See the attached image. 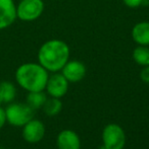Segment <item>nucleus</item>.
I'll return each instance as SVG.
<instances>
[{"label":"nucleus","instance_id":"f257e3e1","mask_svg":"<svg viewBox=\"0 0 149 149\" xmlns=\"http://www.w3.org/2000/svg\"><path fill=\"white\" fill-rule=\"evenodd\" d=\"M70 47L61 40H49L38 51V63L48 72H59L70 60Z\"/></svg>","mask_w":149,"mask_h":149},{"label":"nucleus","instance_id":"f03ea898","mask_svg":"<svg viewBox=\"0 0 149 149\" xmlns=\"http://www.w3.org/2000/svg\"><path fill=\"white\" fill-rule=\"evenodd\" d=\"M16 81L23 89L31 91L45 90L49 72L39 63L28 62L20 65L16 70Z\"/></svg>","mask_w":149,"mask_h":149},{"label":"nucleus","instance_id":"7ed1b4c3","mask_svg":"<svg viewBox=\"0 0 149 149\" xmlns=\"http://www.w3.org/2000/svg\"><path fill=\"white\" fill-rule=\"evenodd\" d=\"M6 122L13 127H23L34 118L35 111L23 102H10L5 108Z\"/></svg>","mask_w":149,"mask_h":149},{"label":"nucleus","instance_id":"20e7f679","mask_svg":"<svg viewBox=\"0 0 149 149\" xmlns=\"http://www.w3.org/2000/svg\"><path fill=\"white\" fill-rule=\"evenodd\" d=\"M102 145L106 149H124L126 145V133L119 125L108 124L102 130Z\"/></svg>","mask_w":149,"mask_h":149},{"label":"nucleus","instance_id":"39448f33","mask_svg":"<svg viewBox=\"0 0 149 149\" xmlns=\"http://www.w3.org/2000/svg\"><path fill=\"white\" fill-rule=\"evenodd\" d=\"M43 0H20L16 5V18L22 22H34L44 11Z\"/></svg>","mask_w":149,"mask_h":149},{"label":"nucleus","instance_id":"423d86ee","mask_svg":"<svg viewBox=\"0 0 149 149\" xmlns=\"http://www.w3.org/2000/svg\"><path fill=\"white\" fill-rule=\"evenodd\" d=\"M68 82L66 77L61 74V72H54L48 77L47 83H46V93L50 97L61 98L66 94L68 90Z\"/></svg>","mask_w":149,"mask_h":149},{"label":"nucleus","instance_id":"0eeeda50","mask_svg":"<svg viewBox=\"0 0 149 149\" xmlns=\"http://www.w3.org/2000/svg\"><path fill=\"white\" fill-rule=\"evenodd\" d=\"M22 128L23 138H24L25 141L30 144L39 143L45 136V125L40 120L33 118Z\"/></svg>","mask_w":149,"mask_h":149},{"label":"nucleus","instance_id":"6e6552de","mask_svg":"<svg viewBox=\"0 0 149 149\" xmlns=\"http://www.w3.org/2000/svg\"><path fill=\"white\" fill-rule=\"evenodd\" d=\"M61 74L66 77V79L71 83H76L83 80L85 77L87 69L83 62L78 60H68L66 64L60 70Z\"/></svg>","mask_w":149,"mask_h":149},{"label":"nucleus","instance_id":"1a4fd4ad","mask_svg":"<svg viewBox=\"0 0 149 149\" xmlns=\"http://www.w3.org/2000/svg\"><path fill=\"white\" fill-rule=\"evenodd\" d=\"M16 19V5L13 0H0V31L8 29Z\"/></svg>","mask_w":149,"mask_h":149},{"label":"nucleus","instance_id":"9d476101","mask_svg":"<svg viewBox=\"0 0 149 149\" xmlns=\"http://www.w3.org/2000/svg\"><path fill=\"white\" fill-rule=\"evenodd\" d=\"M57 149H81V139L77 132L73 130H62L56 137Z\"/></svg>","mask_w":149,"mask_h":149},{"label":"nucleus","instance_id":"9b49d317","mask_svg":"<svg viewBox=\"0 0 149 149\" xmlns=\"http://www.w3.org/2000/svg\"><path fill=\"white\" fill-rule=\"evenodd\" d=\"M132 39L139 46H149V22H140L132 29Z\"/></svg>","mask_w":149,"mask_h":149},{"label":"nucleus","instance_id":"f8f14e48","mask_svg":"<svg viewBox=\"0 0 149 149\" xmlns=\"http://www.w3.org/2000/svg\"><path fill=\"white\" fill-rule=\"evenodd\" d=\"M16 96V87L10 81L0 82V106L3 104H10Z\"/></svg>","mask_w":149,"mask_h":149},{"label":"nucleus","instance_id":"ddd939ff","mask_svg":"<svg viewBox=\"0 0 149 149\" xmlns=\"http://www.w3.org/2000/svg\"><path fill=\"white\" fill-rule=\"evenodd\" d=\"M47 93L44 92V90L41 91H31L28 92V95L26 98V104L30 106L34 111L42 109L47 100Z\"/></svg>","mask_w":149,"mask_h":149},{"label":"nucleus","instance_id":"4468645a","mask_svg":"<svg viewBox=\"0 0 149 149\" xmlns=\"http://www.w3.org/2000/svg\"><path fill=\"white\" fill-rule=\"evenodd\" d=\"M43 111L47 116L54 117L57 116L62 110V102L60 98L56 97H49L47 98L45 104L43 106Z\"/></svg>","mask_w":149,"mask_h":149},{"label":"nucleus","instance_id":"2eb2a0df","mask_svg":"<svg viewBox=\"0 0 149 149\" xmlns=\"http://www.w3.org/2000/svg\"><path fill=\"white\" fill-rule=\"evenodd\" d=\"M133 59L138 65L149 66V48L148 46H139L133 51Z\"/></svg>","mask_w":149,"mask_h":149},{"label":"nucleus","instance_id":"dca6fc26","mask_svg":"<svg viewBox=\"0 0 149 149\" xmlns=\"http://www.w3.org/2000/svg\"><path fill=\"white\" fill-rule=\"evenodd\" d=\"M124 4L130 8H137L142 6L143 0H123Z\"/></svg>","mask_w":149,"mask_h":149},{"label":"nucleus","instance_id":"f3484780","mask_svg":"<svg viewBox=\"0 0 149 149\" xmlns=\"http://www.w3.org/2000/svg\"><path fill=\"white\" fill-rule=\"evenodd\" d=\"M140 79L144 83L149 84V66L142 67V70L140 71Z\"/></svg>","mask_w":149,"mask_h":149},{"label":"nucleus","instance_id":"a211bd4d","mask_svg":"<svg viewBox=\"0 0 149 149\" xmlns=\"http://www.w3.org/2000/svg\"><path fill=\"white\" fill-rule=\"evenodd\" d=\"M7 123L6 122V115H5V109L0 106V130L4 127V125Z\"/></svg>","mask_w":149,"mask_h":149},{"label":"nucleus","instance_id":"6ab92c4d","mask_svg":"<svg viewBox=\"0 0 149 149\" xmlns=\"http://www.w3.org/2000/svg\"><path fill=\"white\" fill-rule=\"evenodd\" d=\"M99 149H106V148H105V147H104V146H103V145H102V146H101V147H99Z\"/></svg>","mask_w":149,"mask_h":149},{"label":"nucleus","instance_id":"aec40b11","mask_svg":"<svg viewBox=\"0 0 149 149\" xmlns=\"http://www.w3.org/2000/svg\"><path fill=\"white\" fill-rule=\"evenodd\" d=\"M0 149H3V148H2V147H1V146H0Z\"/></svg>","mask_w":149,"mask_h":149}]
</instances>
